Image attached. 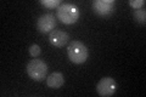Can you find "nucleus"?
Masks as SVG:
<instances>
[{"instance_id": "6e6552de", "label": "nucleus", "mask_w": 146, "mask_h": 97, "mask_svg": "<svg viewBox=\"0 0 146 97\" xmlns=\"http://www.w3.org/2000/svg\"><path fill=\"white\" fill-rule=\"evenodd\" d=\"M65 84V77L61 72H54L46 78V85L50 89H60Z\"/></svg>"}, {"instance_id": "f03ea898", "label": "nucleus", "mask_w": 146, "mask_h": 97, "mask_svg": "<svg viewBox=\"0 0 146 97\" xmlns=\"http://www.w3.org/2000/svg\"><path fill=\"white\" fill-rule=\"evenodd\" d=\"M56 16L65 24H73V23H76L79 20L80 12H79V9L74 4L63 3L57 7Z\"/></svg>"}, {"instance_id": "f257e3e1", "label": "nucleus", "mask_w": 146, "mask_h": 97, "mask_svg": "<svg viewBox=\"0 0 146 97\" xmlns=\"http://www.w3.org/2000/svg\"><path fill=\"white\" fill-rule=\"evenodd\" d=\"M67 55L70 61L76 63V64H82L84 63L89 56V50L79 40H73L70 43L67 48Z\"/></svg>"}, {"instance_id": "39448f33", "label": "nucleus", "mask_w": 146, "mask_h": 97, "mask_svg": "<svg viewBox=\"0 0 146 97\" xmlns=\"http://www.w3.org/2000/svg\"><path fill=\"white\" fill-rule=\"evenodd\" d=\"M56 27V17L54 13H44L36 21V29L40 33H51Z\"/></svg>"}, {"instance_id": "7ed1b4c3", "label": "nucleus", "mask_w": 146, "mask_h": 97, "mask_svg": "<svg viewBox=\"0 0 146 97\" xmlns=\"http://www.w3.org/2000/svg\"><path fill=\"white\" fill-rule=\"evenodd\" d=\"M26 71L28 73L29 78L36 81H42L46 78L48 74V64L45 63L43 59L33 58L27 63Z\"/></svg>"}, {"instance_id": "423d86ee", "label": "nucleus", "mask_w": 146, "mask_h": 97, "mask_svg": "<svg viewBox=\"0 0 146 97\" xmlns=\"http://www.w3.org/2000/svg\"><path fill=\"white\" fill-rule=\"evenodd\" d=\"M93 10L100 16H108L115 10V1L113 0H95L91 4Z\"/></svg>"}, {"instance_id": "1a4fd4ad", "label": "nucleus", "mask_w": 146, "mask_h": 97, "mask_svg": "<svg viewBox=\"0 0 146 97\" xmlns=\"http://www.w3.org/2000/svg\"><path fill=\"white\" fill-rule=\"evenodd\" d=\"M133 17L136 22L141 23V24H145L146 22V11L145 9H138V10H135L133 12Z\"/></svg>"}, {"instance_id": "0eeeda50", "label": "nucleus", "mask_w": 146, "mask_h": 97, "mask_svg": "<svg viewBox=\"0 0 146 97\" xmlns=\"http://www.w3.org/2000/svg\"><path fill=\"white\" fill-rule=\"evenodd\" d=\"M68 39H70V35L63 30H52L49 35L50 44L54 45L55 48H62L68 43Z\"/></svg>"}, {"instance_id": "9d476101", "label": "nucleus", "mask_w": 146, "mask_h": 97, "mask_svg": "<svg viewBox=\"0 0 146 97\" xmlns=\"http://www.w3.org/2000/svg\"><path fill=\"white\" fill-rule=\"evenodd\" d=\"M40 4L49 9H57L61 5L60 0H40Z\"/></svg>"}, {"instance_id": "20e7f679", "label": "nucleus", "mask_w": 146, "mask_h": 97, "mask_svg": "<svg viewBox=\"0 0 146 97\" xmlns=\"http://www.w3.org/2000/svg\"><path fill=\"white\" fill-rule=\"evenodd\" d=\"M116 90H117V82L111 77H104L102 79H100V81L96 85L98 94L102 97H108V96L115 95Z\"/></svg>"}, {"instance_id": "9b49d317", "label": "nucleus", "mask_w": 146, "mask_h": 97, "mask_svg": "<svg viewBox=\"0 0 146 97\" xmlns=\"http://www.w3.org/2000/svg\"><path fill=\"white\" fill-rule=\"evenodd\" d=\"M40 53H42V49H40V46H39V45H36V44L31 45V48H29V55H31L32 57H33V58H36Z\"/></svg>"}, {"instance_id": "f8f14e48", "label": "nucleus", "mask_w": 146, "mask_h": 97, "mask_svg": "<svg viewBox=\"0 0 146 97\" xmlns=\"http://www.w3.org/2000/svg\"><path fill=\"white\" fill-rule=\"evenodd\" d=\"M129 5L134 10H138V9H141L145 5V0H129Z\"/></svg>"}]
</instances>
